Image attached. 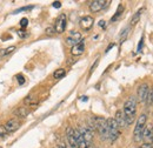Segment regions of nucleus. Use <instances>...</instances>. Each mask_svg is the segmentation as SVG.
<instances>
[{"label":"nucleus","instance_id":"28","mask_svg":"<svg viewBox=\"0 0 153 148\" xmlns=\"http://www.w3.org/2000/svg\"><path fill=\"white\" fill-rule=\"evenodd\" d=\"M128 34V27H126L124 31H123V34H121V40H124L125 39V37Z\"/></svg>","mask_w":153,"mask_h":148},{"label":"nucleus","instance_id":"33","mask_svg":"<svg viewBox=\"0 0 153 148\" xmlns=\"http://www.w3.org/2000/svg\"><path fill=\"white\" fill-rule=\"evenodd\" d=\"M98 62H99V59H97V60H96V62H94V65L92 66V68H91V73H92V72L94 71V68H96V67H97V65H98Z\"/></svg>","mask_w":153,"mask_h":148},{"label":"nucleus","instance_id":"6","mask_svg":"<svg viewBox=\"0 0 153 148\" xmlns=\"http://www.w3.org/2000/svg\"><path fill=\"white\" fill-rule=\"evenodd\" d=\"M149 91H150V86H149V84H146V82H144V84H141L139 87H138V92H137V100L138 101H140V102H144L145 100H146V96H147V94H149Z\"/></svg>","mask_w":153,"mask_h":148},{"label":"nucleus","instance_id":"18","mask_svg":"<svg viewBox=\"0 0 153 148\" xmlns=\"http://www.w3.org/2000/svg\"><path fill=\"white\" fill-rule=\"evenodd\" d=\"M16 51V46H10L7 48H4V50H0V56H6L8 54H11L12 52Z\"/></svg>","mask_w":153,"mask_h":148},{"label":"nucleus","instance_id":"29","mask_svg":"<svg viewBox=\"0 0 153 148\" xmlns=\"http://www.w3.org/2000/svg\"><path fill=\"white\" fill-rule=\"evenodd\" d=\"M46 33H47V34H50V36H51V34H53V33H56L54 27H48V28L46 30Z\"/></svg>","mask_w":153,"mask_h":148},{"label":"nucleus","instance_id":"31","mask_svg":"<svg viewBox=\"0 0 153 148\" xmlns=\"http://www.w3.org/2000/svg\"><path fill=\"white\" fill-rule=\"evenodd\" d=\"M18 34L20 38H26L27 37V33H25V31H18Z\"/></svg>","mask_w":153,"mask_h":148},{"label":"nucleus","instance_id":"27","mask_svg":"<svg viewBox=\"0 0 153 148\" xmlns=\"http://www.w3.org/2000/svg\"><path fill=\"white\" fill-rule=\"evenodd\" d=\"M6 134H7V132L5 130V127L0 126V136H6Z\"/></svg>","mask_w":153,"mask_h":148},{"label":"nucleus","instance_id":"36","mask_svg":"<svg viewBox=\"0 0 153 148\" xmlns=\"http://www.w3.org/2000/svg\"><path fill=\"white\" fill-rule=\"evenodd\" d=\"M113 46H114V44H111V45H110V46H108V47L106 48V52H108V51H110V50H111V48H112Z\"/></svg>","mask_w":153,"mask_h":148},{"label":"nucleus","instance_id":"7","mask_svg":"<svg viewBox=\"0 0 153 148\" xmlns=\"http://www.w3.org/2000/svg\"><path fill=\"white\" fill-rule=\"evenodd\" d=\"M110 4V1H105V0H93L88 4V7H90V11L97 13L99 11H101L105 6H107Z\"/></svg>","mask_w":153,"mask_h":148},{"label":"nucleus","instance_id":"22","mask_svg":"<svg viewBox=\"0 0 153 148\" xmlns=\"http://www.w3.org/2000/svg\"><path fill=\"white\" fill-rule=\"evenodd\" d=\"M33 102H34V98L32 95H28L24 99V105H33Z\"/></svg>","mask_w":153,"mask_h":148},{"label":"nucleus","instance_id":"30","mask_svg":"<svg viewBox=\"0 0 153 148\" xmlns=\"http://www.w3.org/2000/svg\"><path fill=\"white\" fill-rule=\"evenodd\" d=\"M52 5H53L54 8H60V7H61V2H60V1H54Z\"/></svg>","mask_w":153,"mask_h":148},{"label":"nucleus","instance_id":"23","mask_svg":"<svg viewBox=\"0 0 153 148\" xmlns=\"http://www.w3.org/2000/svg\"><path fill=\"white\" fill-rule=\"evenodd\" d=\"M30 10H33V6H26V7H21V8H18L14 14H18L19 12H25V11H30Z\"/></svg>","mask_w":153,"mask_h":148},{"label":"nucleus","instance_id":"4","mask_svg":"<svg viewBox=\"0 0 153 148\" xmlns=\"http://www.w3.org/2000/svg\"><path fill=\"white\" fill-rule=\"evenodd\" d=\"M106 120H107V127H108V140L111 142H114L120 135L119 126L114 120V118H110V119H106Z\"/></svg>","mask_w":153,"mask_h":148},{"label":"nucleus","instance_id":"2","mask_svg":"<svg viewBox=\"0 0 153 148\" xmlns=\"http://www.w3.org/2000/svg\"><path fill=\"white\" fill-rule=\"evenodd\" d=\"M146 122H147V115L146 114H141L135 124V127L133 130V140L134 142H140L143 140V133L146 127Z\"/></svg>","mask_w":153,"mask_h":148},{"label":"nucleus","instance_id":"32","mask_svg":"<svg viewBox=\"0 0 153 148\" xmlns=\"http://www.w3.org/2000/svg\"><path fill=\"white\" fill-rule=\"evenodd\" d=\"M140 148H153V146L151 144H149V142H146V144H144V145H141Z\"/></svg>","mask_w":153,"mask_h":148},{"label":"nucleus","instance_id":"21","mask_svg":"<svg viewBox=\"0 0 153 148\" xmlns=\"http://www.w3.org/2000/svg\"><path fill=\"white\" fill-rule=\"evenodd\" d=\"M70 38L71 39H73V40H76V42H80L82 39H81V34L79 33V32H71V34H70Z\"/></svg>","mask_w":153,"mask_h":148},{"label":"nucleus","instance_id":"38","mask_svg":"<svg viewBox=\"0 0 153 148\" xmlns=\"http://www.w3.org/2000/svg\"><path fill=\"white\" fill-rule=\"evenodd\" d=\"M81 100H82V101H87V96H82Z\"/></svg>","mask_w":153,"mask_h":148},{"label":"nucleus","instance_id":"11","mask_svg":"<svg viewBox=\"0 0 153 148\" xmlns=\"http://www.w3.org/2000/svg\"><path fill=\"white\" fill-rule=\"evenodd\" d=\"M19 121L17 120V119H10L6 124H5V130H6V132L7 133H11V132H14V130H17L18 128H19Z\"/></svg>","mask_w":153,"mask_h":148},{"label":"nucleus","instance_id":"19","mask_svg":"<svg viewBox=\"0 0 153 148\" xmlns=\"http://www.w3.org/2000/svg\"><path fill=\"white\" fill-rule=\"evenodd\" d=\"M66 75V71L64 70V68H59V70H57L54 73H53V78L54 79H61V78H64Z\"/></svg>","mask_w":153,"mask_h":148},{"label":"nucleus","instance_id":"14","mask_svg":"<svg viewBox=\"0 0 153 148\" xmlns=\"http://www.w3.org/2000/svg\"><path fill=\"white\" fill-rule=\"evenodd\" d=\"M152 138H153V126L145 127L144 133H143V140L149 141V140H152Z\"/></svg>","mask_w":153,"mask_h":148},{"label":"nucleus","instance_id":"9","mask_svg":"<svg viewBox=\"0 0 153 148\" xmlns=\"http://www.w3.org/2000/svg\"><path fill=\"white\" fill-rule=\"evenodd\" d=\"M93 22H94V20L91 16H85L79 20V25L84 31H90L93 26Z\"/></svg>","mask_w":153,"mask_h":148},{"label":"nucleus","instance_id":"8","mask_svg":"<svg viewBox=\"0 0 153 148\" xmlns=\"http://www.w3.org/2000/svg\"><path fill=\"white\" fill-rule=\"evenodd\" d=\"M78 130H79V133L81 134V136L84 138V140L90 145V142L93 140V132L90 130L87 126H80V127L78 128Z\"/></svg>","mask_w":153,"mask_h":148},{"label":"nucleus","instance_id":"17","mask_svg":"<svg viewBox=\"0 0 153 148\" xmlns=\"http://www.w3.org/2000/svg\"><path fill=\"white\" fill-rule=\"evenodd\" d=\"M141 14H143V8L138 10V11L134 13V16L132 17V19H131V25H132V26H134V25L139 21V19H140V17H141Z\"/></svg>","mask_w":153,"mask_h":148},{"label":"nucleus","instance_id":"24","mask_svg":"<svg viewBox=\"0 0 153 148\" xmlns=\"http://www.w3.org/2000/svg\"><path fill=\"white\" fill-rule=\"evenodd\" d=\"M66 44H67L68 46H72V47H73V46H74V45H76L78 42H76V40H73V39H71V38H70V37H67V39H66Z\"/></svg>","mask_w":153,"mask_h":148},{"label":"nucleus","instance_id":"35","mask_svg":"<svg viewBox=\"0 0 153 148\" xmlns=\"http://www.w3.org/2000/svg\"><path fill=\"white\" fill-rule=\"evenodd\" d=\"M57 147H58V148H67V147H66V145H65V144H64L62 141H61V142H60V144L58 145Z\"/></svg>","mask_w":153,"mask_h":148},{"label":"nucleus","instance_id":"40","mask_svg":"<svg viewBox=\"0 0 153 148\" xmlns=\"http://www.w3.org/2000/svg\"><path fill=\"white\" fill-rule=\"evenodd\" d=\"M151 141H152V142H151V145L153 146V138H152V140H151Z\"/></svg>","mask_w":153,"mask_h":148},{"label":"nucleus","instance_id":"13","mask_svg":"<svg viewBox=\"0 0 153 148\" xmlns=\"http://www.w3.org/2000/svg\"><path fill=\"white\" fill-rule=\"evenodd\" d=\"M114 120L117 121V124H118L119 128H120V127H121V128H124V127H126V126H127V125H126V121H125V115H124V112L121 111V110L117 111Z\"/></svg>","mask_w":153,"mask_h":148},{"label":"nucleus","instance_id":"37","mask_svg":"<svg viewBox=\"0 0 153 148\" xmlns=\"http://www.w3.org/2000/svg\"><path fill=\"white\" fill-rule=\"evenodd\" d=\"M99 26H101V27H104V26H105V21H104V20H101V21L99 22Z\"/></svg>","mask_w":153,"mask_h":148},{"label":"nucleus","instance_id":"34","mask_svg":"<svg viewBox=\"0 0 153 148\" xmlns=\"http://www.w3.org/2000/svg\"><path fill=\"white\" fill-rule=\"evenodd\" d=\"M143 38H141V40H140V42H139V46H138V52H140V50H141V47H143Z\"/></svg>","mask_w":153,"mask_h":148},{"label":"nucleus","instance_id":"3","mask_svg":"<svg viewBox=\"0 0 153 148\" xmlns=\"http://www.w3.org/2000/svg\"><path fill=\"white\" fill-rule=\"evenodd\" d=\"M94 124H96V130L100 134V138L102 140H108V127H107V120L101 116H96Z\"/></svg>","mask_w":153,"mask_h":148},{"label":"nucleus","instance_id":"20","mask_svg":"<svg viewBox=\"0 0 153 148\" xmlns=\"http://www.w3.org/2000/svg\"><path fill=\"white\" fill-rule=\"evenodd\" d=\"M145 102H146V105H147V106H151V105H153V88H150L149 94H147V96H146Z\"/></svg>","mask_w":153,"mask_h":148},{"label":"nucleus","instance_id":"10","mask_svg":"<svg viewBox=\"0 0 153 148\" xmlns=\"http://www.w3.org/2000/svg\"><path fill=\"white\" fill-rule=\"evenodd\" d=\"M66 139H67V142H68L70 147L78 148L76 138H74V128H72L71 126H68V127L66 128Z\"/></svg>","mask_w":153,"mask_h":148},{"label":"nucleus","instance_id":"15","mask_svg":"<svg viewBox=\"0 0 153 148\" xmlns=\"http://www.w3.org/2000/svg\"><path fill=\"white\" fill-rule=\"evenodd\" d=\"M30 111L27 110V107H18L16 111H14V114L19 118H26L28 115Z\"/></svg>","mask_w":153,"mask_h":148},{"label":"nucleus","instance_id":"1","mask_svg":"<svg viewBox=\"0 0 153 148\" xmlns=\"http://www.w3.org/2000/svg\"><path fill=\"white\" fill-rule=\"evenodd\" d=\"M124 115H125V121L126 125L130 126L132 125L135 120V115H137V98L131 96L127 99V101L124 104Z\"/></svg>","mask_w":153,"mask_h":148},{"label":"nucleus","instance_id":"25","mask_svg":"<svg viewBox=\"0 0 153 148\" xmlns=\"http://www.w3.org/2000/svg\"><path fill=\"white\" fill-rule=\"evenodd\" d=\"M27 25H28V19L27 18H22L21 20H20V26L21 27H27Z\"/></svg>","mask_w":153,"mask_h":148},{"label":"nucleus","instance_id":"39","mask_svg":"<svg viewBox=\"0 0 153 148\" xmlns=\"http://www.w3.org/2000/svg\"><path fill=\"white\" fill-rule=\"evenodd\" d=\"M88 148H96V147H94L93 145H90V147H88Z\"/></svg>","mask_w":153,"mask_h":148},{"label":"nucleus","instance_id":"5","mask_svg":"<svg viewBox=\"0 0 153 148\" xmlns=\"http://www.w3.org/2000/svg\"><path fill=\"white\" fill-rule=\"evenodd\" d=\"M66 25H67V19L65 14H60L56 20V25H54V31L56 33H64L66 30Z\"/></svg>","mask_w":153,"mask_h":148},{"label":"nucleus","instance_id":"41","mask_svg":"<svg viewBox=\"0 0 153 148\" xmlns=\"http://www.w3.org/2000/svg\"><path fill=\"white\" fill-rule=\"evenodd\" d=\"M54 148H58V147H54Z\"/></svg>","mask_w":153,"mask_h":148},{"label":"nucleus","instance_id":"12","mask_svg":"<svg viewBox=\"0 0 153 148\" xmlns=\"http://www.w3.org/2000/svg\"><path fill=\"white\" fill-rule=\"evenodd\" d=\"M84 51H85V42H84V40H81L80 42H78L71 48V54L74 56H81L84 53Z\"/></svg>","mask_w":153,"mask_h":148},{"label":"nucleus","instance_id":"26","mask_svg":"<svg viewBox=\"0 0 153 148\" xmlns=\"http://www.w3.org/2000/svg\"><path fill=\"white\" fill-rule=\"evenodd\" d=\"M17 80H18L19 85H24V84H25V76L21 75V74H18V75H17Z\"/></svg>","mask_w":153,"mask_h":148},{"label":"nucleus","instance_id":"42","mask_svg":"<svg viewBox=\"0 0 153 148\" xmlns=\"http://www.w3.org/2000/svg\"><path fill=\"white\" fill-rule=\"evenodd\" d=\"M0 148H1V147H0Z\"/></svg>","mask_w":153,"mask_h":148},{"label":"nucleus","instance_id":"16","mask_svg":"<svg viewBox=\"0 0 153 148\" xmlns=\"http://www.w3.org/2000/svg\"><path fill=\"white\" fill-rule=\"evenodd\" d=\"M123 12H124V5L123 4H120L119 6H118V8H117V12H115V14L111 18V22H114L117 21L118 19L121 17V14H123Z\"/></svg>","mask_w":153,"mask_h":148}]
</instances>
